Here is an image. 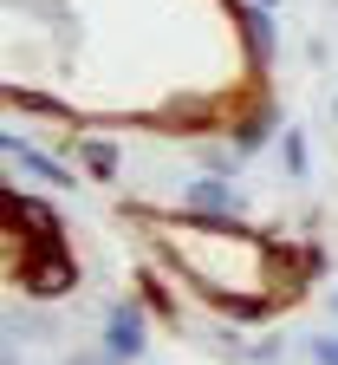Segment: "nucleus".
<instances>
[{
	"label": "nucleus",
	"mask_w": 338,
	"mask_h": 365,
	"mask_svg": "<svg viewBox=\"0 0 338 365\" xmlns=\"http://www.w3.org/2000/svg\"><path fill=\"white\" fill-rule=\"evenodd\" d=\"M137 228H143V235H157V248L176 261V274H182V281H196L215 307L260 313L273 294L293 300V287H300V274H286L280 255H273L260 235L228 228V222H215V215H196V209H189V215L176 222V215L137 209Z\"/></svg>",
	"instance_id": "1"
},
{
	"label": "nucleus",
	"mask_w": 338,
	"mask_h": 365,
	"mask_svg": "<svg viewBox=\"0 0 338 365\" xmlns=\"http://www.w3.org/2000/svg\"><path fill=\"white\" fill-rule=\"evenodd\" d=\"M20 287H26V294H46V300L65 294V287H72V261H65L59 248H39V261H20Z\"/></svg>",
	"instance_id": "2"
},
{
	"label": "nucleus",
	"mask_w": 338,
	"mask_h": 365,
	"mask_svg": "<svg viewBox=\"0 0 338 365\" xmlns=\"http://www.w3.org/2000/svg\"><path fill=\"white\" fill-rule=\"evenodd\" d=\"M189 209L196 215H215V222H234L241 215V190L221 176H202V182H189Z\"/></svg>",
	"instance_id": "3"
},
{
	"label": "nucleus",
	"mask_w": 338,
	"mask_h": 365,
	"mask_svg": "<svg viewBox=\"0 0 338 365\" xmlns=\"http://www.w3.org/2000/svg\"><path fill=\"white\" fill-rule=\"evenodd\" d=\"M105 352H111V359H137V352H143V313H137V307H117V313L105 319Z\"/></svg>",
	"instance_id": "4"
},
{
	"label": "nucleus",
	"mask_w": 338,
	"mask_h": 365,
	"mask_svg": "<svg viewBox=\"0 0 338 365\" xmlns=\"http://www.w3.org/2000/svg\"><path fill=\"white\" fill-rule=\"evenodd\" d=\"M7 157H14L20 170H33V176H46V182H59V190H65V182H72V176H65L59 163H46L39 150H26V144H20V137H7Z\"/></svg>",
	"instance_id": "5"
},
{
	"label": "nucleus",
	"mask_w": 338,
	"mask_h": 365,
	"mask_svg": "<svg viewBox=\"0 0 338 365\" xmlns=\"http://www.w3.org/2000/svg\"><path fill=\"white\" fill-rule=\"evenodd\" d=\"M85 163L98 170V176H111V163H117V157H111V144H91V150H85Z\"/></svg>",
	"instance_id": "6"
},
{
	"label": "nucleus",
	"mask_w": 338,
	"mask_h": 365,
	"mask_svg": "<svg viewBox=\"0 0 338 365\" xmlns=\"http://www.w3.org/2000/svg\"><path fill=\"white\" fill-rule=\"evenodd\" d=\"M312 359H319V365H338V339H332V333H325V339H312Z\"/></svg>",
	"instance_id": "7"
},
{
	"label": "nucleus",
	"mask_w": 338,
	"mask_h": 365,
	"mask_svg": "<svg viewBox=\"0 0 338 365\" xmlns=\"http://www.w3.org/2000/svg\"><path fill=\"white\" fill-rule=\"evenodd\" d=\"M286 163H293V170H306V144H300V130H286Z\"/></svg>",
	"instance_id": "8"
},
{
	"label": "nucleus",
	"mask_w": 338,
	"mask_h": 365,
	"mask_svg": "<svg viewBox=\"0 0 338 365\" xmlns=\"http://www.w3.org/2000/svg\"><path fill=\"white\" fill-rule=\"evenodd\" d=\"M332 307H338V294H332Z\"/></svg>",
	"instance_id": "9"
},
{
	"label": "nucleus",
	"mask_w": 338,
	"mask_h": 365,
	"mask_svg": "<svg viewBox=\"0 0 338 365\" xmlns=\"http://www.w3.org/2000/svg\"><path fill=\"white\" fill-rule=\"evenodd\" d=\"M332 111H338V105H332Z\"/></svg>",
	"instance_id": "10"
}]
</instances>
